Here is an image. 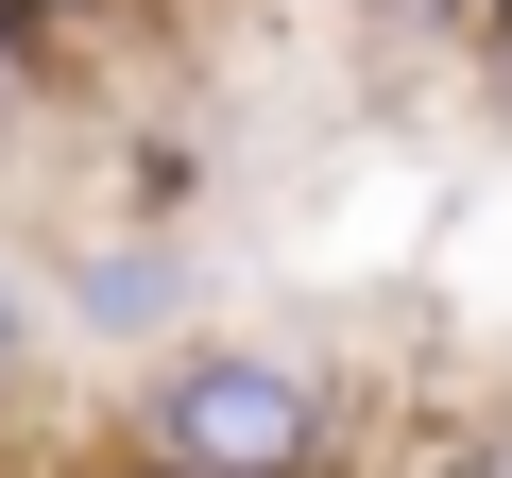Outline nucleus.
<instances>
[{
	"mask_svg": "<svg viewBox=\"0 0 512 478\" xmlns=\"http://www.w3.org/2000/svg\"><path fill=\"white\" fill-rule=\"evenodd\" d=\"M86 325H171V257H137V239L86 257Z\"/></svg>",
	"mask_w": 512,
	"mask_h": 478,
	"instance_id": "nucleus-2",
	"label": "nucleus"
},
{
	"mask_svg": "<svg viewBox=\"0 0 512 478\" xmlns=\"http://www.w3.org/2000/svg\"><path fill=\"white\" fill-rule=\"evenodd\" d=\"M0 359H18V291H0Z\"/></svg>",
	"mask_w": 512,
	"mask_h": 478,
	"instance_id": "nucleus-4",
	"label": "nucleus"
},
{
	"mask_svg": "<svg viewBox=\"0 0 512 478\" xmlns=\"http://www.w3.org/2000/svg\"><path fill=\"white\" fill-rule=\"evenodd\" d=\"M461 478H512V427H495V444H478V461H461Z\"/></svg>",
	"mask_w": 512,
	"mask_h": 478,
	"instance_id": "nucleus-3",
	"label": "nucleus"
},
{
	"mask_svg": "<svg viewBox=\"0 0 512 478\" xmlns=\"http://www.w3.org/2000/svg\"><path fill=\"white\" fill-rule=\"evenodd\" d=\"M495 52H512V0H495Z\"/></svg>",
	"mask_w": 512,
	"mask_h": 478,
	"instance_id": "nucleus-5",
	"label": "nucleus"
},
{
	"mask_svg": "<svg viewBox=\"0 0 512 478\" xmlns=\"http://www.w3.org/2000/svg\"><path fill=\"white\" fill-rule=\"evenodd\" d=\"M308 427H325V393H308L291 359H188V376L154 393V444H171L188 478H291Z\"/></svg>",
	"mask_w": 512,
	"mask_h": 478,
	"instance_id": "nucleus-1",
	"label": "nucleus"
}]
</instances>
